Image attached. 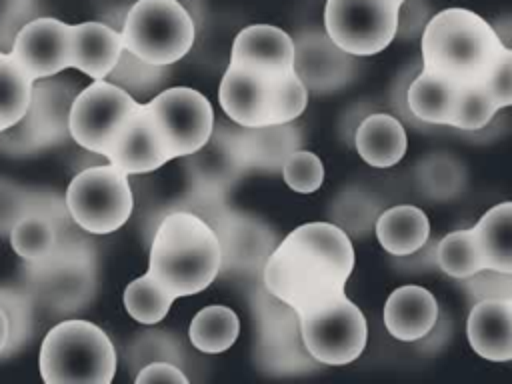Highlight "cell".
<instances>
[{"mask_svg":"<svg viewBox=\"0 0 512 384\" xmlns=\"http://www.w3.org/2000/svg\"><path fill=\"white\" fill-rule=\"evenodd\" d=\"M352 268L348 234L330 222H306L280 240L262 278L266 290L298 316L342 296Z\"/></svg>","mask_w":512,"mask_h":384,"instance_id":"1","label":"cell"},{"mask_svg":"<svg viewBox=\"0 0 512 384\" xmlns=\"http://www.w3.org/2000/svg\"><path fill=\"white\" fill-rule=\"evenodd\" d=\"M422 72L456 88L486 84L506 52L496 28L466 8L434 14L422 32Z\"/></svg>","mask_w":512,"mask_h":384,"instance_id":"2","label":"cell"},{"mask_svg":"<svg viewBox=\"0 0 512 384\" xmlns=\"http://www.w3.org/2000/svg\"><path fill=\"white\" fill-rule=\"evenodd\" d=\"M220 264V240L196 214H168L156 228L148 272L176 298L206 290L218 276Z\"/></svg>","mask_w":512,"mask_h":384,"instance_id":"3","label":"cell"},{"mask_svg":"<svg viewBox=\"0 0 512 384\" xmlns=\"http://www.w3.org/2000/svg\"><path fill=\"white\" fill-rule=\"evenodd\" d=\"M218 102L238 126L288 124L306 110L308 88L296 72L268 74L230 62L220 80Z\"/></svg>","mask_w":512,"mask_h":384,"instance_id":"4","label":"cell"},{"mask_svg":"<svg viewBox=\"0 0 512 384\" xmlns=\"http://www.w3.org/2000/svg\"><path fill=\"white\" fill-rule=\"evenodd\" d=\"M38 368L48 384H108L116 374V350L100 326L72 318L48 330Z\"/></svg>","mask_w":512,"mask_h":384,"instance_id":"5","label":"cell"},{"mask_svg":"<svg viewBox=\"0 0 512 384\" xmlns=\"http://www.w3.org/2000/svg\"><path fill=\"white\" fill-rule=\"evenodd\" d=\"M120 36L124 52L150 66H170L190 52L196 28L178 0H136Z\"/></svg>","mask_w":512,"mask_h":384,"instance_id":"6","label":"cell"},{"mask_svg":"<svg viewBox=\"0 0 512 384\" xmlns=\"http://www.w3.org/2000/svg\"><path fill=\"white\" fill-rule=\"evenodd\" d=\"M66 208L86 232L110 234L122 228L134 208L128 174L110 162L78 172L68 184Z\"/></svg>","mask_w":512,"mask_h":384,"instance_id":"7","label":"cell"},{"mask_svg":"<svg viewBox=\"0 0 512 384\" xmlns=\"http://www.w3.org/2000/svg\"><path fill=\"white\" fill-rule=\"evenodd\" d=\"M396 0H326L324 32L350 56H372L390 46L398 32Z\"/></svg>","mask_w":512,"mask_h":384,"instance_id":"8","label":"cell"},{"mask_svg":"<svg viewBox=\"0 0 512 384\" xmlns=\"http://www.w3.org/2000/svg\"><path fill=\"white\" fill-rule=\"evenodd\" d=\"M298 320L306 350L322 364H350L366 348V318L346 294L310 312L298 314Z\"/></svg>","mask_w":512,"mask_h":384,"instance_id":"9","label":"cell"},{"mask_svg":"<svg viewBox=\"0 0 512 384\" xmlns=\"http://www.w3.org/2000/svg\"><path fill=\"white\" fill-rule=\"evenodd\" d=\"M136 106L138 102L120 86L94 80L74 98L68 112V130L76 144L106 156Z\"/></svg>","mask_w":512,"mask_h":384,"instance_id":"10","label":"cell"},{"mask_svg":"<svg viewBox=\"0 0 512 384\" xmlns=\"http://www.w3.org/2000/svg\"><path fill=\"white\" fill-rule=\"evenodd\" d=\"M174 158L202 150L214 130L210 100L188 86H174L146 102Z\"/></svg>","mask_w":512,"mask_h":384,"instance_id":"11","label":"cell"},{"mask_svg":"<svg viewBox=\"0 0 512 384\" xmlns=\"http://www.w3.org/2000/svg\"><path fill=\"white\" fill-rule=\"evenodd\" d=\"M10 56L32 80L48 78L70 68L72 24L48 16L30 20L16 32Z\"/></svg>","mask_w":512,"mask_h":384,"instance_id":"12","label":"cell"},{"mask_svg":"<svg viewBox=\"0 0 512 384\" xmlns=\"http://www.w3.org/2000/svg\"><path fill=\"white\" fill-rule=\"evenodd\" d=\"M106 158L128 176L154 172L172 160V154L148 104L138 102L114 138L112 146L108 148Z\"/></svg>","mask_w":512,"mask_h":384,"instance_id":"13","label":"cell"},{"mask_svg":"<svg viewBox=\"0 0 512 384\" xmlns=\"http://www.w3.org/2000/svg\"><path fill=\"white\" fill-rule=\"evenodd\" d=\"M230 62L268 74H290L296 72V46L292 36L282 28L252 24L236 34Z\"/></svg>","mask_w":512,"mask_h":384,"instance_id":"14","label":"cell"},{"mask_svg":"<svg viewBox=\"0 0 512 384\" xmlns=\"http://www.w3.org/2000/svg\"><path fill=\"white\" fill-rule=\"evenodd\" d=\"M466 334L472 350L492 362L512 360V304L510 298L474 302Z\"/></svg>","mask_w":512,"mask_h":384,"instance_id":"15","label":"cell"},{"mask_svg":"<svg viewBox=\"0 0 512 384\" xmlns=\"http://www.w3.org/2000/svg\"><path fill=\"white\" fill-rule=\"evenodd\" d=\"M436 320L438 302L424 286L406 284L386 298L384 326L396 340L416 342L434 328Z\"/></svg>","mask_w":512,"mask_h":384,"instance_id":"16","label":"cell"},{"mask_svg":"<svg viewBox=\"0 0 512 384\" xmlns=\"http://www.w3.org/2000/svg\"><path fill=\"white\" fill-rule=\"evenodd\" d=\"M124 52L120 32L102 22L72 24V64L92 80H104Z\"/></svg>","mask_w":512,"mask_h":384,"instance_id":"17","label":"cell"},{"mask_svg":"<svg viewBox=\"0 0 512 384\" xmlns=\"http://www.w3.org/2000/svg\"><path fill=\"white\" fill-rule=\"evenodd\" d=\"M296 46V74L306 88L330 90L344 82L346 68L352 64L350 54L342 52L328 36L324 34H302Z\"/></svg>","mask_w":512,"mask_h":384,"instance_id":"18","label":"cell"},{"mask_svg":"<svg viewBox=\"0 0 512 384\" xmlns=\"http://www.w3.org/2000/svg\"><path fill=\"white\" fill-rule=\"evenodd\" d=\"M354 144L366 164L374 168H390L404 158L408 138L398 118L386 112H376L360 122Z\"/></svg>","mask_w":512,"mask_h":384,"instance_id":"19","label":"cell"},{"mask_svg":"<svg viewBox=\"0 0 512 384\" xmlns=\"http://www.w3.org/2000/svg\"><path fill=\"white\" fill-rule=\"evenodd\" d=\"M374 230L380 246L388 254L410 256L426 244L430 236V222L422 208L398 204L378 216Z\"/></svg>","mask_w":512,"mask_h":384,"instance_id":"20","label":"cell"},{"mask_svg":"<svg viewBox=\"0 0 512 384\" xmlns=\"http://www.w3.org/2000/svg\"><path fill=\"white\" fill-rule=\"evenodd\" d=\"M470 230L484 268L512 274V202L488 208Z\"/></svg>","mask_w":512,"mask_h":384,"instance_id":"21","label":"cell"},{"mask_svg":"<svg viewBox=\"0 0 512 384\" xmlns=\"http://www.w3.org/2000/svg\"><path fill=\"white\" fill-rule=\"evenodd\" d=\"M458 98L460 88L422 70L412 80L406 92L408 108L416 118L428 124H442L450 128L456 114Z\"/></svg>","mask_w":512,"mask_h":384,"instance_id":"22","label":"cell"},{"mask_svg":"<svg viewBox=\"0 0 512 384\" xmlns=\"http://www.w3.org/2000/svg\"><path fill=\"white\" fill-rule=\"evenodd\" d=\"M242 128L240 154L248 164L256 168H274L286 160L290 152L298 146V132L288 124L274 126H258V128Z\"/></svg>","mask_w":512,"mask_h":384,"instance_id":"23","label":"cell"},{"mask_svg":"<svg viewBox=\"0 0 512 384\" xmlns=\"http://www.w3.org/2000/svg\"><path fill=\"white\" fill-rule=\"evenodd\" d=\"M240 334V320L228 306H206L190 322L188 338L192 346L204 354H220L228 350Z\"/></svg>","mask_w":512,"mask_h":384,"instance_id":"24","label":"cell"},{"mask_svg":"<svg viewBox=\"0 0 512 384\" xmlns=\"http://www.w3.org/2000/svg\"><path fill=\"white\" fill-rule=\"evenodd\" d=\"M34 80L8 54L0 52V132L16 126L32 104Z\"/></svg>","mask_w":512,"mask_h":384,"instance_id":"25","label":"cell"},{"mask_svg":"<svg viewBox=\"0 0 512 384\" xmlns=\"http://www.w3.org/2000/svg\"><path fill=\"white\" fill-rule=\"evenodd\" d=\"M176 296L150 272L138 276L124 288V308L140 324H158L166 318Z\"/></svg>","mask_w":512,"mask_h":384,"instance_id":"26","label":"cell"},{"mask_svg":"<svg viewBox=\"0 0 512 384\" xmlns=\"http://www.w3.org/2000/svg\"><path fill=\"white\" fill-rule=\"evenodd\" d=\"M436 262L442 268V272L460 280H466L468 276L484 268L470 228L446 234L438 242Z\"/></svg>","mask_w":512,"mask_h":384,"instance_id":"27","label":"cell"},{"mask_svg":"<svg viewBox=\"0 0 512 384\" xmlns=\"http://www.w3.org/2000/svg\"><path fill=\"white\" fill-rule=\"evenodd\" d=\"M10 244L20 258L36 262L52 252L54 230L46 220L38 216H28L12 228Z\"/></svg>","mask_w":512,"mask_h":384,"instance_id":"28","label":"cell"},{"mask_svg":"<svg viewBox=\"0 0 512 384\" xmlns=\"http://www.w3.org/2000/svg\"><path fill=\"white\" fill-rule=\"evenodd\" d=\"M498 110L500 108L492 100L486 84L460 88V98H458L456 114L452 120V128H460L468 132L480 130L494 118Z\"/></svg>","mask_w":512,"mask_h":384,"instance_id":"29","label":"cell"},{"mask_svg":"<svg viewBox=\"0 0 512 384\" xmlns=\"http://www.w3.org/2000/svg\"><path fill=\"white\" fill-rule=\"evenodd\" d=\"M284 182L298 194H312L324 182L322 160L308 150H294L282 162Z\"/></svg>","mask_w":512,"mask_h":384,"instance_id":"30","label":"cell"},{"mask_svg":"<svg viewBox=\"0 0 512 384\" xmlns=\"http://www.w3.org/2000/svg\"><path fill=\"white\" fill-rule=\"evenodd\" d=\"M466 288L470 290L474 302L490 300V298H504L512 296V274L498 272L492 268H482L476 274L466 278Z\"/></svg>","mask_w":512,"mask_h":384,"instance_id":"31","label":"cell"},{"mask_svg":"<svg viewBox=\"0 0 512 384\" xmlns=\"http://www.w3.org/2000/svg\"><path fill=\"white\" fill-rule=\"evenodd\" d=\"M486 88L498 108L512 106V48H506L490 80L486 82Z\"/></svg>","mask_w":512,"mask_h":384,"instance_id":"32","label":"cell"},{"mask_svg":"<svg viewBox=\"0 0 512 384\" xmlns=\"http://www.w3.org/2000/svg\"><path fill=\"white\" fill-rule=\"evenodd\" d=\"M138 384H148V382H172V384H186L188 378L184 376V372L180 368H176L174 364L168 362H152L148 366H144L138 376H136Z\"/></svg>","mask_w":512,"mask_h":384,"instance_id":"33","label":"cell"},{"mask_svg":"<svg viewBox=\"0 0 512 384\" xmlns=\"http://www.w3.org/2000/svg\"><path fill=\"white\" fill-rule=\"evenodd\" d=\"M8 334H10L8 316H6V312L0 308V352L4 350V346H6V342H8Z\"/></svg>","mask_w":512,"mask_h":384,"instance_id":"34","label":"cell"},{"mask_svg":"<svg viewBox=\"0 0 512 384\" xmlns=\"http://www.w3.org/2000/svg\"><path fill=\"white\" fill-rule=\"evenodd\" d=\"M396 2H398V4H400V6H402V4H404V2H406V0H396Z\"/></svg>","mask_w":512,"mask_h":384,"instance_id":"35","label":"cell"},{"mask_svg":"<svg viewBox=\"0 0 512 384\" xmlns=\"http://www.w3.org/2000/svg\"><path fill=\"white\" fill-rule=\"evenodd\" d=\"M510 304H512V296H510Z\"/></svg>","mask_w":512,"mask_h":384,"instance_id":"36","label":"cell"}]
</instances>
